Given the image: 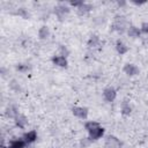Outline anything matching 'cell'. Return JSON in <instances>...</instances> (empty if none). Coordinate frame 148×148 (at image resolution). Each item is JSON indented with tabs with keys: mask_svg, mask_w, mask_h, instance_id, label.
I'll return each instance as SVG.
<instances>
[{
	"mask_svg": "<svg viewBox=\"0 0 148 148\" xmlns=\"http://www.w3.org/2000/svg\"><path fill=\"white\" fill-rule=\"evenodd\" d=\"M105 147L106 148H121V143L116 136L110 135V136H108V139L105 141Z\"/></svg>",
	"mask_w": 148,
	"mask_h": 148,
	"instance_id": "6da1fadb",
	"label": "cell"
},
{
	"mask_svg": "<svg viewBox=\"0 0 148 148\" xmlns=\"http://www.w3.org/2000/svg\"><path fill=\"white\" fill-rule=\"evenodd\" d=\"M103 134H104V128L97 126V127L92 128L91 131H89V139H91V140H97V139H99Z\"/></svg>",
	"mask_w": 148,
	"mask_h": 148,
	"instance_id": "7a4b0ae2",
	"label": "cell"
},
{
	"mask_svg": "<svg viewBox=\"0 0 148 148\" xmlns=\"http://www.w3.org/2000/svg\"><path fill=\"white\" fill-rule=\"evenodd\" d=\"M73 113H74V116H76L79 118L86 119L88 116V110L86 108H73Z\"/></svg>",
	"mask_w": 148,
	"mask_h": 148,
	"instance_id": "3957f363",
	"label": "cell"
},
{
	"mask_svg": "<svg viewBox=\"0 0 148 148\" xmlns=\"http://www.w3.org/2000/svg\"><path fill=\"white\" fill-rule=\"evenodd\" d=\"M54 12H56V14L58 15V17L61 20V18L69 12V9H68V7H66L65 5H59V6L56 7V10H54Z\"/></svg>",
	"mask_w": 148,
	"mask_h": 148,
	"instance_id": "277c9868",
	"label": "cell"
},
{
	"mask_svg": "<svg viewBox=\"0 0 148 148\" xmlns=\"http://www.w3.org/2000/svg\"><path fill=\"white\" fill-rule=\"evenodd\" d=\"M124 72L128 75H136L139 73V68L133 64H127L124 67Z\"/></svg>",
	"mask_w": 148,
	"mask_h": 148,
	"instance_id": "5b68a950",
	"label": "cell"
},
{
	"mask_svg": "<svg viewBox=\"0 0 148 148\" xmlns=\"http://www.w3.org/2000/svg\"><path fill=\"white\" fill-rule=\"evenodd\" d=\"M104 95V98L108 101V102H112L114 98H116V90L113 88H106L103 92Z\"/></svg>",
	"mask_w": 148,
	"mask_h": 148,
	"instance_id": "8992f818",
	"label": "cell"
},
{
	"mask_svg": "<svg viewBox=\"0 0 148 148\" xmlns=\"http://www.w3.org/2000/svg\"><path fill=\"white\" fill-rule=\"evenodd\" d=\"M52 61L54 65L57 66H60V67H66L67 66V60L64 56H57V57H53L52 58Z\"/></svg>",
	"mask_w": 148,
	"mask_h": 148,
	"instance_id": "52a82bcc",
	"label": "cell"
},
{
	"mask_svg": "<svg viewBox=\"0 0 148 148\" xmlns=\"http://www.w3.org/2000/svg\"><path fill=\"white\" fill-rule=\"evenodd\" d=\"M36 139H37V133H36V131H30V132L25 133L24 136H23V140H24L27 143H31V142H34Z\"/></svg>",
	"mask_w": 148,
	"mask_h": 148,
	"instance_id": "ba28073f",
	"label": "cell"
},
{
	"mask_svg": "<svg viewBox=\"0 0 148 148\" xmlns=\"http://www.w3.org/2000/svg\"><path fill=\"white\" fill-rule=\"evenodd\" d=\"M25 145H27V142H25L23 139H16V140L10 141L9 147H10V148H24Z\"/></svg>",
	"mask_w": 148,
	"mask_h": 148,
	"instance_id": "9c48e42d",
	"label": "cell"
},
{
	"mask_svg": "<svg viewBox=\"0 0 148 148\" xmlns=\"http://www.w3.org/2000/svg\"><path fill=\"white\" fill-rule=\"evenodd\" d=\"M15 123H16V125H17L18 127L23 128V127L27 125L28 120H27V118H25L24 116H22V114H17V116L15 117Z\"/></svg>",
	"mask_w": 148,
	"mask_h": 148,
	"instance_id": "30bf717a",
	"label": "cell"
},
{
	"mask_svg": "<svg viewBox=\"0 0 148 148\" xmlns=\"http://www.w3.org/2000/svg\"><path fill=\"white\" fill-rule=\"evenodd\" d=\"M113 28L116 30H119V31H123L124 28H125V20L123 17H117L114 24H113Z\"/></svg>",
	"mask_w": 148,
	"mask_h": 148,
	"instance_id": "8fae6325",
	"label": "cell"
},
{
	"mask_svg": "<svg viewBox=\"0 0 148 148\" xmlns=\"http://www.w3.org/2000/svg\"><path fill=\"white\" fill-rule=\"evenodd\" d=\"M91 8H92L91 5H88V3H84V2H83L80 7H77V12H79L80 15H84V14H87Z\"/></svg>",
	"mask_w": 148,
	"mask_h": 148,
	"instance_id": "7c38bea8",
	"label": "cell"
},
{
	"mask_svg": "<svg viewBox=\"0 0 148 148\" xmlns=\"http://www.w3.org/2000/svg\"><path fill=\"white\" fill-rule=\"evenodd\" d=\"M116 49H117V51L120 53V54H124V53H126L127 52V46L123 43V42H120V40H118L117 42V44H116Z\"/></svg>",
	"mask_w": 148,
	"mask_h": 148,
	"instance_id": "4fadbf2b",
	"label": "cell"
},
{
	"mask_svg": "<svg viewBox=\"0 0 148 148\" xmlns=\"http://www.w3.org/2000/svg\"><path fill=\"white\" fill-rule=\"evenodd\" d=\"M140 31H141V30H139L136 27H130L127 32H128L130 37H139V35H140Z\"/></svg>",
	"mask_w": 148,
	"mask_h": 148,
	"instance_id": "5bb4252c",
	"label": "cell"
},
{
	"mask_svg": "<svg viewBox=\"0 0 148 148\" xmlns=\"http://www.w3.org/2000/svg\"><path fill=\"white\" fill-rule=\"evenodd\" d=\"M38 35H39V37H40L42 39L46 38V37L49 36V29H47L46 27H42L40 30H39V32H38Z\"/></svg>",
	"mask_w": 148,
	"mask_h": 148,
	"instance_id": "9a60e30c",
	"label": "cell"
},
{
	"mask_svg": "<svg viewBox=\"0 0 148 148\" xmlns=\"http://www.w3.org/2000/svg\"><path fill=\"white\" fill-rule=\"evenodd\" d=\"M97 126H99L96 121H88V123H86V130L89 132V131H91L92 128H95V127H97Z\"/></svg>",
	"mask_w": 148,
	"mask_h": 148,
	"instance_id": "2e32d148",
	"label": "cell"
},
{
	"mask_svg": "<svg viewBox=\"0 0 148 148\" xmlns=\"http://www.w3.org/2000/svg\"><path fill=\"white\" fill-rule=\"evenodd\" d=\"M121 111H123V114H130V112H131V108H130V105H128L127 103H124V104H123V109H121Z\"/></svg>",
	"mask_w": 148,
	"mask_h": 148,
	"instance_id": "e0dca14e",
	"label": "cell"
},
{
	"mask_svg": "<svg viewBox=\"0 0 148 148\" xmlns=\"http://www.w3.org/2000/svg\"><path fill=\"white\" fill-rule=\"evenodd\" d=\"M7 113H8L9 117H16V116H17V113H16V109L13 108V106H12V108H8V112H7Z\"/></svg>",
	"mask_w": 148,
	"mask_h": 148,
	"instance_id": "ac0fdd59",
	"label": "cell"
},
{
	"mask_svg": "<svg viewBox=\"0 0 148 148\" xmlns=\"http://www.w3.org/2000/svg\"><path fill=\"white\" fill-rule=\"evenodd\" d=\"M17 14H18V15H21L22 17H24V18H28V17H29V14H28L23 8H20V9L17 10Z\"/></svg>",
	"mask_w": 148,
	"mask_h": 148,
	"instance_id": "d6986e66",
	"label": "cell"
},
{
	"mask_svg": "<svg viewBox=\"0 0 148 148\" xmlns=\"http://www.w3.org/2000/svg\"><path fill=\"white\" fill-rule=\"evenodd\" d=\"M97 42H98V38H97L96 36H92V37L90 38V40H89V45H90V46H91V45L95 46V45L97 44Z\"/></svg>",
	"mask_w": 148,
	"mask_h": 148,
	"instance_id": "ffe728a7",
	"label": "cell"
},
{
	"mask_svg": "<svg viewBox=\"0 0 148 148\" xmlns=\"http://www.w3.org/2000/svg\"><path fill=\"white\" fill-rule=\"evenodd\" d=\"M141 31L145 34H148V23H142L141 25Z\"/></svg>",
	"mask_w": 148,
	"mask_h": 148,
	"instance_id": "44dd1931",
	"label": "cell"
},
{
	"mask_svg": "<svg viewBox=\"0 0 148 148\" xmlns=\"http://www.w3.org/2000/svg\"><path fill=\"white\" fill-rule=\"evenodd\" d=\"M60 51H61L62 54H68V51H67V49L65 46H60Z\"/></svg>",
	"mask_w": 148,
	"mask_h": 148,
	"instance_id": "7402d4cb",
	"label": "cell"
},
{
	"mask_svg": "<svg viewBox=\"0 0 148 148\" xmlns=\"http://www.w3.org/2000/svg\"><path fill=\"white\" fill-rule=\"evenodd\" d=\"M28 67L27 66H22V65H18L17 66V69H20V71H24V69H27Z\"/></svg>",
	"mask_w": 148,
	"mask_h": 148,
	"instance_id": "603a6c76",
	"label": "cell"
},
{
	"mask_svg": "<svg viewBox=\"0 0 148 148\" xmlns=\"http://www.w3.org/2000/svg\"><path fill=\"white\" fill-rule=\"evenodd\" d=\"M3 148H7V147H3Z\"/></svg>",
	"mask_w": 148,
	"mask_h": 148,
	"instance_id": "cb8c5ba5",
	"label": "cell"
}]
</instances>
